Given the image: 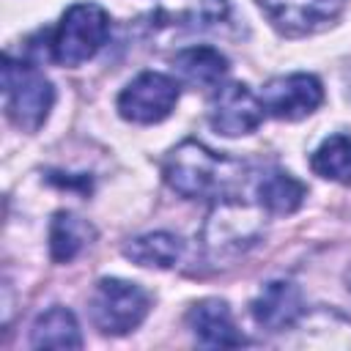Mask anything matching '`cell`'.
Segmentation results:
<instances>
[{"label":"cell","instance_id":"6da1fadb","mask_svg":"<svg viewBox=\"0 0 351 351\" xmlns=\"http://www.w3.org/2000/svg\"><path fill=\"white\" fill-rule=\"evenodd\" d=\"M162 176L165 184L186 200H228L244 181V165L197 140H184L167 154Z\"/></svg>","mask_w":351,"mask_h":351},{"label":"cell","instance_id":"7a4b0ae2","mask_svg":"<svg viewBox=\"0 0 351 351\" xmlns=\"http://www.w3.org/2000/svg\"><path fill=\"white\" fill-rule=\"evenodd\" d=\"M3 96L5 115L22 132H38L52 110L55 88L52 82L30 63L3 58Z\"/></svg>","mask_w":351,"mask_h":351},{"label":"cell","instance_id":"3957f363","mask_svg":"<svg viewBox=\"0 0 351 351\" xmlns=\"http://www.w3.org/2000/svg\"><path fill=\"white\" fill-rule=\"evenodd\" d=\"M110 33V16L96 3H77L63 16L52 36V58L60 66H80L90 60Z\"/></svg>","mask_w":351,"mask_h":351},{"label":"cell","instance_id":"277c9868","mask_svg":"<svg viewBox=\"0 0 351 351\" xmlns=\"http://www.w3.org/2000/svg\"><path fill=\"white\" fill-rule=\"evenodd\" d=\"M151 296L145 288L129 280L104 277L90 296V321L101 335H126L148 315Z\"/></svg>","mask_w":351,"mask_h":351},{"label":"cell","instance_id":"5b68a950","mask_svg":"<svg viewBox=\"0 0 351 351\" xmlns=\"http://www.w3.org/2000/svg\"><path fill=\"white\" fill-rule=\"evenodd\" d=\"M261 233H263V222L258 211L228 197V200H217L214 211L208 214V222L203 228V241L208 255L228 258L252 247L261 239Z\"/></svg>","mask_w":351,"mask_h":351},{"label":"cell","instance_id":"8992f818","mask_svg":"<svg viewBox=\"0 0 351 351\" xmlns=\"http://www.w3.org/2000/svg\"><path fill=\"white\" fill-rule=\"evenodd\" d=\"M178 101V82L159 71L137 74L118 96V112L132 123H159Z\"/></svg>","mask_w":351,"mask_h":351},{"label":"cell","instance_id":"52a82bcc","mask_svg":"<svg viewBox=\"0 0 351 351\" xmlns=\"http://www.w3.org/2000/svg\"><path fill=\"white\" fill-rule=\"evenodd\" d=\"M269 22L285 36H310L332 25L348 0H255Z\"/></svg>","mask_w":351,"mask_h":351},{"label":"cell","instance_id":"ba28073f","mask_svg":"<svg viewBox=\"0 0 351 351\" xmlns=\"http://www.w3.org/2000/svg\"><path fill=\"white\" fill-rule=\"evenodd\" d=\"M324 101V88L313 74H288L266 82L261 104L269 115L280 121H302L315 112Z\"/></svg>","mask_w":351,"mask_h":351},{"label":"cell","instance_id":"9c48e42d","mask_svg":"<svg viewBox=\"0 0 351 351\" xmlns=\"http://www.w3.org/2000/svg\"><path fill=\"white\" fill-rule=\"evenodd\" d=\"M261 121H263V104L244 82H230L214 93L208 123L217 134L241 137L255 132Z\"/></svg>","mask_w":351,"mask_h":351},{"label":"cell","instance_id":"30bf717a","mask_svg":"<svg viewBox=\"0 0 351 351\" xmlns=\"http://www.w3.org/2000/svg\"><path fill=\"white\" fill-rule=\"evenodd\" d=\"M252 318L266 332H282L291 329L302 315V293L288 280H271L266 282L258 296L252 299Z\"/></svg>","mask_w":351,"mask_h":351},{"label":"cell","instance_id":"8fae6325","mask_svg":"<svg viewBox=\"0 0 351 351\" xmlns=\"http://www.w3.org/2000/svg\"><path fill=\"white\" fill-rule=\"evenodd\" d=\"M186 324L200 346L208 348H233L244 343V335L236 329L228 302L222 299H200L186 313Z\"/></svg>","mask_w":351,"mask_h":351},{"label":"cell","instance_id":"7c38bea8","mask_svg":"<svg viewBox=\"0 0 351 351\" xmlns=\"http://www.w3.org/2000/svg\"><path fill=\"white\" fill-rule=\"evenodd\" d=\"M173 71L192 88H217L228 74V58L214 47H189L176 55Z\"/></svg>","mask_w":351,"mask_h":351},{"label":"cell","instance_id":"4fadbf2b","mask_svg":"<svg viewBox=\"0 0 351 351\" xmlns=\"http://www.w3.org/2000/svg\"><path fill=\"white\" fill-rule=\"evenodd\" d=\"M33 348H82V335L71 310L55 304L33 321L30 329Z\"/></svg>","mask_w":351,"mask_h":351},{"label":"cell","instance_id":"5bb4252c","mask_svg":"<svg viewBox=\"0 0 351 351\" xmlns=\"http://www.w3.org/2000/svg\"><path fill=\"white\" fill-rule=\"evenodd\" d=\"M93 239V228L71 211H58L49 222V255L55 263L74 261Z\"/></svg>","mask_w":351,"mask_h":351},{"label":"cell","instance_id":"9a60e30c","mask_svg":"<svg viewBox=\"0 0 351 351\" xmlns=\"http://www.w3.org/2000/svg\"><path fill=\"white\" fill-rule=\"evenodd\" d=\"M181 252H184V241L176 233H167V230L137 236L123 247V255L132 258L137 266H154V269L176 266Z\"/></svg>","mask_w":351,"mask_h":351},{"label":"cell","instance_id":"2e32d148","mask_svg":"<svg viewBox=\"0 0 351 351\" xmlns=\"http://www.w3.org/2000/svg\"><path fill=\"white\" fill-rule=\"evenodd\" d=\"M255 192H258V203L269 214H293L307 195L304 184L285 170H271V173L261 176Z\"/></svg>","mask_w":351,"mask_h":351},{"label":"cell","instance_id":"e0dca14e","mask_svg":"<svg viewBox=\"0 0 351 351\" xmlns=\"http://www.w3.org/2000/svg\"><path fill=\"white\" fill-rule=\"evenodd\" d=\"M310 167L321 178L348 181L351 178V137L348 134H332V137H326L313 151Z\"/></svg>","mask_w":351,"mask_h":351},{"label":"cell","instance_id":"ac0fdd59","mask_svg":"<svg viewBox=\"0 0 351 351\" xmlns=\"http://www.w3.org/2000/svg\"><path fill=\"white\" fill-rule=\"evenodd\" d=\"M346 285H348V293H351V266H348V271H346Z\"/></svg>","mask_w":351,"mask_h":351}]
</instances>
